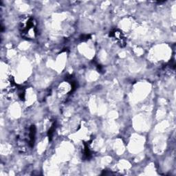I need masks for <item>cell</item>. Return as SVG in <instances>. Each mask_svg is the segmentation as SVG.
Wrapping results in <instances>:
<instances>
[{
	"instance_id": "obj_5",
	"label": "cell",
	"mask_w": 176,
	"mask_h": 176,
	"mask_svg": "<svg viewBox=\"0 0 176 176\" xmlns=\"http://www.w3.org/2000/svg\"><path fill=\"white\" fill-rule=\"evenodd\" d=\"M55 129H56V123H54L52 124V125L51 126V127L50 128V129L48 131V137L50 140L52 138V136L54 135V132L55 131Z\"/></svg>"
},
{
	"instance_id": "obj_4",
	"label": "cell",
	"mask_w": 176,
	"mask_h": 176,
	"mask_svg": "<svg viewBox=\"0 0 176 176\" xmlns=\"http://www.w3.org/2000/svg\"><path fill=\"white\" fill-rule=\"evenodd\" d=\"M91 157V152L90 149L89 144L88 142L84 143V148H83V158L85 160H89Z\"/></svg>"
},
{
	"instance_id": "obj_6",
	"label": "cell",
	"mask_w": 176,
	"mask_h": 176,
	"mask_svg": "<svg viewBox=\"0 0 176 176\" xmlns=\"http://www.w3.org/2000/svg\"><path fill=\"white\" fill-rule=\"evenodd\" d=\"M90 37V35H83L80 36V39H81L82 41H87V40L89 39Z\"/></svg>"
},
{
	"instance_id": "obj_3",
	"label": "cell",
	"mask_w": 176,
	"mask_h": 176,
	"mask_svg": "<svg viewBox=\"0 0 176 176\" xmlns=\"http://www.w3.org/2000/svg\"><path fill=\"white\" fill-rule=\"evenodd\" d=\"M36 135V127L35 125H31L28 132V145L32 148L34 146Z\"/></svg>"
},
{
	"instance_id": "obj_1",
	"label": "cell",
	"mask_w": 176,
	"mask_h": 176,
	"mask_svg": "<svg viewBox=\"0 0 176 176\" xmlns=\"http://www.w3.org/2000/svg\"><path fill=\"white\" fill-rule=\"evenodd\" d=\"M19 30L21 37L26 40L35 39L37 35V26L35 18L27 14L21 16L19 20Z\"/></svg>"
},
{
	"instance_id": "obj_2",
	"label": "cell",
	"mask_w": 176,
	"mask_h": 176,
	"mask_svg": "<svg viewBox=\"0 0 176 176\" xmlns=\"http://www.w3.org/2000/svg\"><path fill=\"white\" fill-rule=\"evenodd\" d=\"M109 36L114 40L115 42L118 44L120 47H124L126 46V37L124 36V33L120 30L119 29H113V30L109 32Z\"/></svg>"
}]
</instances>
